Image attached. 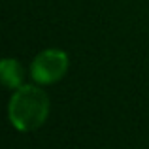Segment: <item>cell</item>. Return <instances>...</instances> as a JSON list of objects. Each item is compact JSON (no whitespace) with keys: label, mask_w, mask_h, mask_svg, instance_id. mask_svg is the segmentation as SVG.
<instances>
[{"label":"cell","mask_w":149,"mask_h":149,"mask_svg":"<svg viewBox=\"0 0 149 149\" xmlns=\"http://www.w3.org/2000/svg\"><path fill=\"white\" fill-rule=\"evenodd\" d=\"M10 121L17 130L30 132L40 128L49 115V96L36 85H21L10 100Z\"/></svg>","instance_id":"obj_1"},{"label":"cell","mask_w":149,"mask_h":149,"mask_svg":"<svg viewBox=\"0 0 149 149\" xmlns=\"http://www.w3.org/2000/svg\"><path fill=\"white\" fill-rule=\"evenodd\" d=\"M68 64V55L62 49H45L34 57L32 64H30V76L40 85L55 83L61 77H64Z\"/></svg>","instance_id":"obj_2"},{"label":"cell","mask_w":149,"mask_h":149,"mask_svg":"<svg viewBox=\"0 0 149 149\" xmlns=\"http://www.w3.org/2000/svg\"><path fill=\"white\" fill-rule=\"evenodd\" d=\"M0 74H2V81H4L6 87L19 89L23 85L25 72H23L21 64H19L15 58H4L2 64H0Z\"/></svg>","instance_id":"obj_3"}]
</instances>
